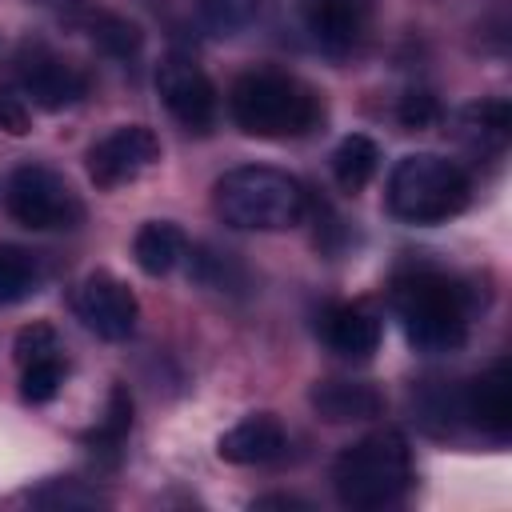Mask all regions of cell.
Here are the masks:
<instances>
[{
	"label": "cell",
	"instance_id": "7402d4cb",
	"mask_svg": "<svg viewBox=\"0 0 512 512\" xmlns=\"http://www.w3.org/2000/svg\"><path fill=\"white\" fill-rule=\"evenodd\" d=\"M64 384V364L60 356H44V360H32L24 364V376H20V396L28 404H48Z\"/></svg>",
	"mask_w": 512,
	"mask_h": 512
},
{
	"label": "cell",
	"instance_id": "4fadbf2b",
	"mask_svg": "<svg viewBox=\"0 0 512 512\" xmlns=\"http://www.w3.org/2000/svg\"><path fill=\"white\" fill-rule=\"evenodd\" d=\"M288 448V432L276 416L252 412L216 440V456L228 464H268Z\"/></svg>",
	"mask_w": 512,
	"mask_h": 512
},
{
	"label": "cell",
	"instance_id": "4316f807",
	"mask_svg": "<svg viewBox=\"0 0 512 512\" xmlns=\"http://www.w3.org/2000/svg\"><path fill=\"white\" fill-rule=\"evenodd\" d=\"M0 128L12 132V136H24V132H28V108H24V96H16L12 88H0Z\"/></svg>",
	"mask_w": 512,
	"mask_h": 512
},
{
	"label": "cell",
	"instance_id": "5bb4252c",
	"mask_svg": "<svg viewBox=\"0 0 512 512\" xmlns=\"http://www.w3.org/2000/svg\"><path fill=\"white\" fill-rule=\"evenodd\" d=\"M324 344L344 360H368L380 348V320L364 304H332L320 316Z\"/></svg>",
	"mask_w": 512,
	"mask_h": 512
},
{
	"label": "cell",
	"instance_id": "484cf974",
	"mask_svg": "<svg viewBox=\"0 0 512 512\" xmlns=\"http://www.w3.org/2000/svg\"><path fill=\"white\" fill-rule=\"evenodd\" d=\"M200 8L208 12L212 24H220V28H236V24L252 20V12L260 8V0H200Z\"/></svg>",
	"mask_w": 512,
	"mask_h": 512
},
{
	"label": "cell",
	"instance_id": "2e32d148",
	"mask_svg": "<svg viewBox=\"0 0 512 512\" xmlns=\"http://www.w3.org/2000/svg\"><path fill=\"white\" fill-rule=\"evenodd\" d=\"M132 256L140 264V272L148 276H164L180 264L184 256V232L172 224V220H148L136 240H132Z\"/></svg>",
	"mask_w": 512,
	"mask_h": 512
},
{
	"label": "cell",
	"instance_id": "83f0119b",
	"mask_svg": "<svg viewBox=\"0 0 512 512\" xmlns=\"http://www.w3.org/2000/svg\"><path fill=\"white\" fill-rule=\"evenodd\" d=\"M256 508H304V500H296V496H260Z\"/></svg>",
	"mask_w": 512,
	"mask_h": 512
},
{
	"label": "cell",
	"instance_id": "d6986e66",
	"mask_svg": "<svg viewBox=\"0 0 512 512\" xmlns=\"http://www.w3.org/2000/svg\"><path fill=\"white\" fill-rule=\"evenodd\" d=\"M36 280H40L36 260L16 244H0V304H16L32 296Z\"/></svg>",
	"mask_w": 512,
	"mask_h": 512
},
{
	"label": "cell",
	"instance_id": "52a82bcc",
	"mask_svg": "<svg viewBox=\"0 0 512 512\" xmlns=\"http://www.w3.org/2000/svg\"><path fill=\"white\" fill-rule=\"evenodd\" d=\"M156 160H160L156 132L144 128V124H124V128H112L108 136H100L88 148V176H92L96 188L108 192V188L140 180Z\"/></svg>",
	"mask_w": 512,
	"mask_h": 512
},
{
	"label": "cell",
	"instance_id": "7a4b0ae2",
	"mask_svg": "<svg viewBox=\"0 0 512 512\" xmlns=\"http://www.w3.org/2000/svg\"><path fill=\"white\" fill-rule=\"evenodd\" d=\"M468 288L444 272H404L392 284V312L416 352H456L468 340Z\"/></svg>",
	"mask_w": 512,
	"mask_h": 512
},
{
	"label": "cell",
	"instance_id": "8fae6325",
	"mask_svg": "<svg viewBox=\"0 0 512 512\" xmlns=\"http://www.w3.org/2000/svg\"><path fill=\"white\" fill-rule=\"evenodd\" d=\"M304 28L328 56H348L368 24V0H304Z\"/></svg>",
	"mask_w": 512,
	"mask_h": 512
},
{
	"label": "cell",
	"instance_id": "ac0fdd59",
	"mask_svg": "<svg viewBox=\"0 0 512 512\" xmlns=\"http://www.w3.org/2000/svg\"><path fill=\"white\" fill-rule=\"evenodd\" d=\"M376 164H380V148L360 132L344 136L336 144V152H332V176H336V184L344 192H360L376 176Z\"/></svg>",
	"mask_w": 512,
	"mask_h": 512
},
{
	"label": "cell",
	"instance_id": "9a60e30c",
	"mask_svg": "<svg viewBox=\"0 0 512 512\" xmlns=\"http://www.w3.org/2000/svg\"><path fill=\"white\" fill-rule=\"evenodd\" d=\"M308 404L328 424L372 420V416L384 412V396L372 384H364V380H320V384H312Z\"/></svg>",
	"mask_w": 512,
	"mask_h": 512
},
{
	"label": "cell",
	"instance_id": "ffe728a7",
	"mask_svg": "<svg viewBox=\"0 0 512 512\" xmlns=\"http://www.w3.org/2000/svg\"><path fill=\"white\" fill-rule=\"evenodd\" d=\"M128 428H132V400H128L124 388H112V396H108V412H104L100 428L88 432V444H96L100 452H116V448L124 444Z\"/></svg>",
	"mask_w": 512,
	"mask_h": 512
},
{
	"label": "cell",
	"instance_id": "5b68a950",
	"mask_svg": "<svg viewBox=\"0 0 512 512\" xmlns=\"http://www.w3.org/2000/svg\"><path fill=\"white\" fill-rule=\"evenodd\" d=\"M468 204V176L436 156V152H412L396 160L388 176V212L404 224H444Z\"/></svg>",
	"mask_w": 512,
	"mask_h": 512
},
{
	"label": "cell",
	"instance_id": "ba28073f",
	"mask_svg": "<svg viewBox=\"0 0 512 512\" xmlns=\"http://www.w3.org/2000/svg\"><path fill=\"white\" fill-rule=\"evenodd\" d=\"M156 88L164 108L184 124L188 132H208L216 120V88L204 76V68L188 56H168L156 72Z\"/></svg>",
	"mask_w": 512,
	"mask_h": 512
},
{
	"label": "cell",
	"instance_id": "cb8c5ba5",
	"mask_svg": "<svg viewBox=\"0 0 512 512\" xmlns=\"http://www.w3.org/2000/svg\"><path fill=\"white\" fill-rule=\"evenodd\" d=\"M56 352H60V344H56V332H52L48 324H28V328H20V336H16V360H20V368L32 364V360L56 356Z\"/></svg>",
	"mask_w": 512,
	"mask_h": 512
},
{
	"label": "cell",
	"instance_id": "277c9868",
	"mask_svg": "<svg viewBox=\"0 0 512 512\" xmlns=\"http://www.w3.org/2000/svg\"><path fill=\"white\" fill-rule=\"evenodd\" d=\"M332 488L344 508H384L412 488V452L396 428L348 444L332 464Z\"/></svg>",
	"mask_w": 512,
	"mask_h": 512
},
{
	"label": "cell",
	"instance_id": "30bf717a",
	"mask_svg": "<svg viewBox=\"0 0 512 512\" xmlns=\"http://www.w3.org/2000/svg\"><path fill=\"white\" fill-rule=\"evenodd\" d=\"M16 80H20V92H24L36 108H44V112L72 108V104L88 92V76H84L76 64L52 56L48 48L24 52L20 64H16Z\"/></svg>",
	"mask_w": 512,
	"mask_h": 512
},
{
	"label": "cell",
	"instance_id": "3957f363",
	"mask_svg": "<svg viewBox=\"0 0 512 512\" xmlns=\"http://www.w3.org/2000/svg\"><path fill=\"white\" fill-rule=\"evenodd\" d=\"M212 204H216V216L232 228L280 232V228H296L304 220L308 192L296 176H288L280 168L244 164L216 180Z\"/></svg>",
	"mask_w": 512,
	"mask_h": 512
},
{
	"label": "cell",
	"instance_id": "9c48e42d",
	"mask_svg": "<svg viewBox=\"0 0 512 512\" xmlns=\"http://www.w3.org/2000/svg\"><path fill=\"white\" fill-rule=\"evenodd\" d=\"M76 316L84 320L88 332H96L100 340H128L136 332V316L140 304L132 296L128 284H120L108 272H92L80 280L76 288Z\"/></svg>",
	"mask_w": 512,
	"mask_h": 512
},
{
	"label": "cell",
	"instance_id": "603a6c76",
	"mask_svg": "<svg viewBox=\"0 0 512 512\" xmlns=\"http://www.w3.org/2000/svg\"><path fill=\"white\" fill-rule=\"evenodd\" d=\"M28 500L32 504H48V508H96V504H104V496L96 488H84L80 480H68V476L64 480H48Z\"/></svg>",
	"mask_w": 512,
	"mask_h": 512
},
{
	"label": "cell",
	"instance_id": "44dd1931",
	"mask_svg": "<svg viewBox=\"0 0 512 512\" xmlns=\"http://www.w3.org/2000/svg\"><path fill=\"white\" fill-rule=\"evenodd\" d=\"M92 40H96L108 56H116V60L136 56L140 44H144L140 28H136L132 20H124V16H96V20H92Z\"/></svg>",
	"mask_w": 512,
	"mask_h": 512
},
{
	"label": "cell",
	"instance_id": "6da1fadb",
	"mask_svg": "<svg viewBox=\"0 0 512 512\" xmlns=\"http://www.w3.org/2000/svg\"><path fill=\"white\" fill-rule=\"evenodd\" d=\"M228 112L236 128L256 140L308 136L324 120L320 96L304 80L276 68H252L236 76V84L228 88Z\"/></svg>",
	"mask_w": 512,
	"mask_h": 512
},
{
	"label": "cell",
	"instance_id": "d4e9b609",
	"mask_svg": "<svg viewBox=\"0 0 512 512\" xmlns=\"http://www.w3.org/2000/svg\"><path fill=\"white\" fill-rule=\"evenodd\" d=\"M396 116H400V124H404V128H428V124H436V120H440V104H436V96H432V92L412 88V92H404V100H400Z\"/></svg>",
	"mask_w": 512,
	"mask_h": 512
},
{
	"label": "cell",
	"instance_id": "8992f818",
	"mask_svg": "<svg viewBox=\"0 0 512 512\" xmlns=\"http://www.w3.org/2000/svg\"><path fill=\"white\" fill-rule=\"evenodd\" d=\"M4 204L16 224L48 232V228H76L84 220V204L72 184L48 164H20L4 184Z\"/></svg>",
	"mask_w": 512,
	"mask_h": 512
},
{
	"label": "cell",
	"instance_id": "7c38bea8",
	"mask_svg": "<svg viewBox=\"0 0 512 512\" xmlns=\"http://www.w3.org/2000/svg\"><path fill=\"white\" fill-rule=\"evenodd\" d=\"M464 412L492 440H508V432H512V372H508V360H492V368L480 372L468 384Z\"/></svg>",
	"mask_w": 512,
	"mask_h": 512
},
{
	"label": "cell",
	"instance_id": "e0dca14e",
	"mask_svg": "<svg viewBox=\"0 0 512 512\" xmlns=\"http://www.w3.org/2000/svg\"><path fill=\"white\" fill-rule=\"evenodd\" d=\"M508 128H512L508 100H476L456 112V136L476 148H500L508 140Z\"/></svg>",
	"mask_w": 512,
	"mask_h": 512
}]
</instances>
